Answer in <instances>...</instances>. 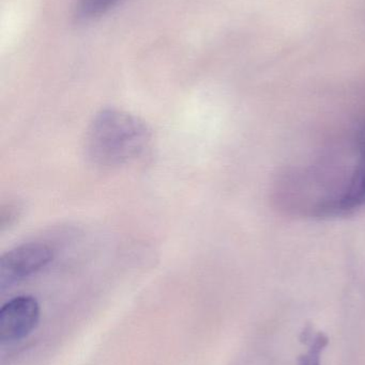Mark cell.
<instances>
[{"label":"cell","mask_w":365,"mask_h":365,"mask_svg":"<svg viewBox=\"0 0 365 365\" xmlns=\"http://www.w3.org/2000/svg\"><path fill=\"white\" fill-rule=\"evenodd\" d=\"M301 341L308 345L306 354H302L298 359V365H321V354L328 346L329 339L324 332L313 334L312 329H304Z\"/></svg>","instance_id":"4"},{"label":"cell","mask_w":365,"mask_h":365,"mask_svg":"<svg viewBox=\"0 0 365 365\" xmlns=\"http://www.w3.org/2000/svg\"><path fill=\"white\" fill-rule=\"evenodd\" d=\"M40 304L32 296H19L0 310V340L15 342L29 336L40 321Z\"/></svg>","instance_id":"3"},{"label":"cell","mask_w":365,"mask_h":365,"mask_svg":"<svg viewBox=\"0 0 365 365\" xmlns=\"http://www.w3.org/2000/svg\"><path fill=\"white\" fill-rule=\"evenodd\" d=\"M121 0H77L75 16L81 21H92L102 16Z\"/></svg>","instance_id":"5"},{"label":"cell","mask_w":365,"mask_h":365,"mask_svg":"<svg viewBox=\"0 0 365 365\" xmlns=\"http://www.w3.org/2000/svg\"><path fill=\"white\" fill-rule=\"evenodd\" d=\"M150 139L145 122L124 111L105 109L88 130L86 149L99 166H120L141 156Z\"/></svg>","instance_id":"1"},{"label":"cell","mask_w":365,"mask_h":365,"mask_svg":"<svg viewBox=\"0 0 365 365\" xmlns=\"http://www.w3.org/2000/svg\"><path fill=\"white\" fill-rule=\"evenodd\" d=\"M53 259V251L45 244L29 242L4 253L0 259L2 289L36 274Z\"/></svg>","instance_id":"2"}]
</instances>
